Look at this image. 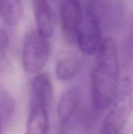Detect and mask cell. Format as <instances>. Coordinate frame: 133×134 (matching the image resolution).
<instances>
[{"label":"cell","instance_id":"obj_1","mask_svg":"<svg viewBox=\"0 0 133 134\" xmlns=\"http://www.w3.org/2000/svg\"><path fill=\"white\" fill-rule=\"evenodd\" d=\"M120 65L116 42L102 41L91 73V100L94 109L104 111L114 101L119 89Z\"/></svg>","mask_w":133,"mask_h":134},{"label":"cell","instance_id":"obj_2","mask_svg":"<svg viewBox=\"0 0 133 134\" xmlns=\"http://www.w3.org/2000/svg\"><path fill=\"white\" fill-rule=\"evenodd\" d=\"M114 103L103 121L100 134H121L129 120L132 110V93L127 79L118 89Z\"/></svg>","mask_w":133,"mask_h":134},{"label":"cell","instance_id":"obj_3","mask_svg":"<svg viewBox=\"0 0 133 134\" xmlns=\"http://www.w3.org/2000/svg\"><path fill=\"white\" fill-rule=\"evenodd\" d=\"M51 52L49 38L38 31H31L26 36L22 53L24 70L28 73H37L45 66Z\"/></svg>","mask_w":133,"mask_h":134},{"label":"cell","instance_id":"obj_4","mask_svg":"<svg viewBox=\"0 0 133 134\" xmlns=\"http://www.w3.org/2000/svg\"><path fill=\"white\" fill-rule=\"evenodd\" d=\"M76 42L81 52L87 56L96 53L101 45L100 23L96 12L91 7L87 8L82 14Z\"/></svg>","mask_w":133,"mask_h":134},{"label":"cell","instance_id":"obj_5","mask_svg":"<svg viewBox=\"0 0 133 134\" xmlns=\"http://www.w3.org/2000/svg\"><path fill=\"white\" fill-rule=\"evenodd\" d=\"M60 24L64 41L68 44L76 42L78 27L82 18L80 0H60Z\"/></svg>","mask_w":133,"mask_h":134},{"label":"cell","instance_id":"obj_6","mask_svg":"<svg viewBox=\"0 0 133 134\" xmlns=\"http://www.w3.org/2000/svg\"><path fill=\"white\" fill-rule=\"evenodd\" d=\"M33 9L38 31L49 38L54 33L55 16L47 0H33Z\"/></svg>","mask_w":133,"mask_h":134},{"label":"cell","instance_id":"obj_7","mask_svg":"<svg viewBox=\"0 0 133 134\" xmlns=\"http://www.w3.org/2000/svg\"><path fill=\"white\" fill-rule=\"evenodd\" d=\"M53 98V86L48 75L42 73L35 76L31 82L30 103L42 104L49 108Z\"/></svg>","mask_w":133,"mask_h":134},{"label":"cell","instance_id":"obj_8","mask_svg":"<svg viewBox=\"0 0 133 134\" xmlns=\"http://www.w3.org/2000/svg\"><path fill=\"white\" fill-rule=\"evenodd\" d=\"M49 133L48 108L42 104L30 103L26 134Z\"/></svg>","mask_w":133,"mask_h":134},{"label":"cell","instance_id":"obj_9","mask_svg":"<svg viewBox=\"0 0 133 134\" xmlns=\"http://www.w3.org/2000/svg\"><path fill=\"white\" fill-rule=\"evenodd\" d=\"M81 100V92L77 87L67 90L60 97L57 106V115L60 121L66 124L78 109Z\"/></svg>","mask_w":133,"mask_h":134},{"label":"cell","instance_id":"obj_10","mask_svg":"<svg viewBox=\"0 0 133 134\" xmlns=\"http://www.w3.org/2000/svg\"><path fill=\"white\" fill-rule=\"evenodd\" d=\"M78 69L79 61L78 57L73 53H66L56 61L55 71L59 79L68 81L74 77Z\"/></svg>","mask_w":133,"mask_h":134},{"label":"cell","instance_id":"obj_11","mask_svg":"<svg viewBox=\"0 0 133 134\" xmlns=\"http://www.w3.org/2000/svg\"><path fill=\"white\" fill-rule=\"evenodd\" d=\"M20 0H0V18L9 26L16 25L23 16Z\"/></svg>","mask_w":133,"mask_h":134},{"label":"cell","instance_id":"obj_12","mask_svg":"<svg viewBox=\"0 0 133 134\" xmlns=\"http://www.w3.org/2000/svg\"><path fill=\"white\" fill-rule=\"evenodd\" d=\"M9 46V39L7 33L0 29V60H3L5 59L6 51Z\"/></svg>","mask_w":133,"mask_h":134},{"label":"cell","instance_id":"obj_13","mask_svg":"<svg viewBox=\"0 0 133 134\" xmlns=\"http://www.w3.org/2000/svg\"><path fill=\"white\" fill-rule=\"evenodd\" d=\"M2 118L0 115V134H2Z\"/></svg>","mask_w":133,"mask_h":134}]
</instances>
